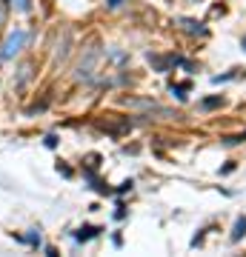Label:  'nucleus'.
Here are the masks:
<instances>
[{"mask_svg": "<svg viewBox=\"0 0 246 257\" xmlns=\"http://www.w3.org/2000/svg\"><path fill=\"white\" fill-rule=\"evenodd\" d=\"M23 40H26V32H15V35H9V40L3 43V52H0V57L3 60H9V57H15L20 52V46H23Z\"/></svg>", "mask_w": 246, "mask_h": 257, "instance_id": "nucleus-1", "label": "nucleus"}, {"mask_svg": "<svg viewBox=\"0 0 246 257\" xmlns=\"http://www.w3.org/2000/svg\"><path fill=\"white\" fill-rule=\"evenodd\" d=\"M95 234H98L95 226H83V229L77 231V240H89V237H95Z\"/></svg>", "mask_w": 246, "mask_h": 257, "instance_id": "nucleus-2", "label": "nucleus"}, {"mask_svg": "<svg viewBox=\"0 0 246 257\" xmlns=\"http://www.w3.org/2000/svg\"><path fill=\"white\" fill-rule=\"evenodd\" d=\"M6 18H9V3L0 0V32H3V26H6Z\"/></svg>", "mask_w": 246, "mask_h": 257, "instance_id": "nucleus-3", "label": "nucleus"}, {"mask_svg": "<svg viewBox=\"0 0 246 257\" xmlns=\"http://www.w3.org/2000/svg\"><path fill=\"white\" fill-rule=\"evenodd\" d=\"M243 231H246V220H237V223H235V231H232V237L237 240L240 234H243Z\"/></svg>", "mask_w": 246, "mask_h": 257, "instance_id": "nucleus-4", "label": "nucleus"}, {"mask_svg": "<svg viewBox=\"0 0 246 257\" xmlns=\"http://www.w3.org/2000/svg\"><path fill=\"white\" fill-rule=\"evenodd\" d=\"M203 106L206 109H215V106H220V97H209V100H203Z\"/></svg>", "mask_w": 246, "mask_h": 257, "instance_id": "nucleus-5", "label": "nucleus"}, {"mask_svg": "<svg viewBox=\"0 0 246 257\" xmlns=\"http://www.w3.org/2000/svg\"><path fill=\"white\" fill-rule=\"evenodd\" d=\"M12 3H15L20 12H26V9H29V0H12Z\"/></svg>", "mask_w": 246, "mask_h": 257, "instance_id": "nucleus-6", "label": "nucleus"}, {"mask_svg": "<svg viewBox=\"0 0 246 257\" xmlns=\"http://www.w3.org/2000/svg\"><path fill=\"white\" fill-rule=\"evenodd\" d=\"M109 6H120V0H109Z\"/></svg>", "mask_w": 246, "mask_h": 257, "instance_id": "nucleus-7", "label": "nucleus"}]
</instances>
